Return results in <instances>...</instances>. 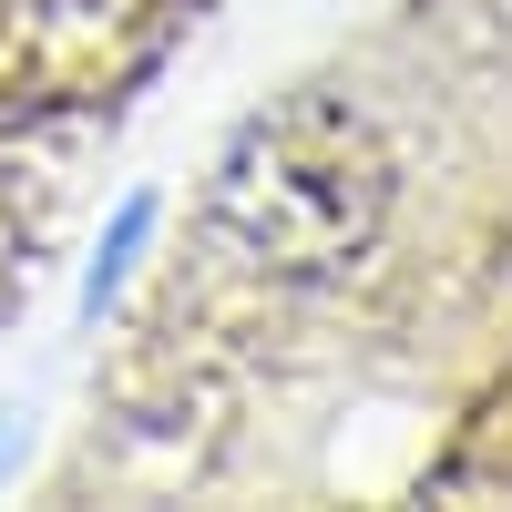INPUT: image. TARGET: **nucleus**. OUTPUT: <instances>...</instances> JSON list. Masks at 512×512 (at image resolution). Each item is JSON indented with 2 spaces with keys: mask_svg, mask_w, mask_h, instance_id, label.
Here are the masks:
<instances>
[{
  "mask_svg": "<svg viewBox=\"0 0 512 512\" xmlns=\"http://www.w3.org/2000/svg\"><path fill=\"white\" fill-rule=\"evenodd\" d=\"M144 226H154V195H134V205H123V216H113V236H103V256H93V277H82V308H103V297L123 287V267H134Z\"/></svg>",
  "mask_w": 512,
  "mask_h": 512,
  "instance_id": "1",
  "label": "nucleus"
}]
</instances>
